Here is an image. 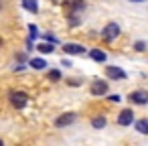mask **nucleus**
I'll return each instance as SVG.
<instances>
[{"instance_id":"f257e3e1","label":"nucleus","mask_w":148,"mask_h":146,"mask_svg":"<svg viewBox=\"0 0 148 146\" xmlns=\"http://www.w3.org/2000/svg\"><path fill=\"white\" fill-rule=\"evenodd\" d=\"M118 37H120V25H118V23H108V25L103 27V31H101V39L108 41V43H112V41L118 39Z\"/></svg>"},{"instance_id":"f03ea898","label":"nucleus","mask_w":148,"mask_h":146,"mask_svg":"<svg viewBox=\"0 0 148 146\" xmlns=\"http://www.w3.org/2000/svg\"><path fill=\"white\" fill-rule=\"evenodd\" d=\"M10 104H12V108L23 110V108L29 104V95H27L25 91H12V93H10Z\"/></svg>"},{"instance_id":"7ed1b4c3","label":"nucleus","mask_w":148,"mask_h":146,"mask_svg":"<svg viewBox=\"0 0 148 146\" xmlns=\"http://www.w3.org/2000/svg\"><path fill=\"white\" fill-rule=\"evenodd\" d=\"M128 99H130L132 104H136V106H146V104H148V91L136 89V91H132V93L128 95Z\"/></svg>"},{"instance_id":"20e7f679","label":"nucleus","mask_w":148,"mask_h":146,"mask_svg":"<svg viewBox=\"0 0 148 146\" xmlns=\"http://www.w3.org/2000/svg\"><path fill=\"white\" fill-rule=\"evenodd\" d=\"M75 120H77V114H73V112H67V114H63V116H59V118L55 120V126H57V128H65V126L73 124Z\"/></svg>"},{"instance_id":"39448f33","label":"nucleus","mask_w":148,"mask_h":146,"mask_svg":"<svg viewBox=\"0 0 148 146\" xmlns=\"http://www.w3.org/2000/svg\"><path fill=\"white\" fill-rule=\"evenodd\" d=\"M63 51L67 55H85V47L79 45V43H65L63 45Z\"/></svg>"},{"instance_id":"423d86ee","label":"nucleus","mask_w":148,"mask_h":146,"mask_svg":"<svg viewBox=\"0 0 148 146\" xmlns=\"http://www.w3.org/2000/svg\"><path fill=\"white\" fill-rule=\"evenodd\" d=\"M106 75L110 77V79H126V71L124 69H120V67H116V65H108L106 67Z\"/></svg>"},{"instance_id":"0eeeda50","label":"nucleus","mask_w":148,"mask_h":146,"mask_svg":"<svg viewBox=\"0 0 148 146\" xmlns=\"http://www.w3.org/2000/svg\"><path fill=\"white\" fill-rule=\"evenodd\" d=\"M91 95H106L108 93V81H101V79H95L91 83Z\"/></svg>"},{"instance_id":"6e6552de","label":"nucleus","mask_w":148,"mask_h":146,"mask_svg":"<svg viewBox=\"0 0 148 146\" xmlns=\"http://www.w3.org/2000/svg\"><path fill=\"white\" fill-rule=\"evenodd\" d=\"M118 124H120V126H130V124H134V112H132V110H122V112L118 114Z\"/></svg>"},{"instance_id":"1a4fd4ad","label":"nucleus","mask_w":148,"mask_h":146,"mask_svg":"<svg viewBox=\"0 0 148 146\" xmlns=\"http://www.w3.org/2000/svg\"><path fill=\"white\" fill-rule=\"evenodd\" d=\"M89 57H91L93 61H97V63H103V61L108 59V55H106L103 51H99V49H91V51H89Z\"/></svg>"},{"instance_id":"9d476101","label":"nucleus","mask_w":148,"mask_h":146,"mask_svg":"<svg viewBox=\"0 0 148 146\" xmlns=\"http://www.w3.org/2000/svg\"><path fill=\"white\" fill-rule=\"evenodd\" d=\"M134 128H136L140 134H148V118L136 120V122H134Z\"/></svg>"},{"instance_id":"9b49d317","label":"nucleus","mask_w":148,"mask_h":146,"mask_svg":"<svg viewBox=\"0 0 148 146\" xmlns=\"http://www.w3.org/2000/svg\"><path fill=\"white\" fill-rule=\"evenodd\" d=\"M65 6H67V8H73V10H77V8H83V6H85V2H83V0H67Z\"/></svg>"},{"instance_id":"f8f14e48","label":"nucleus","mask_w":148,"mask_h":146,"mask_svg":"<svg viewBox=\"0 0 148 146\" xmlns=\"http://www.w3.org/2000/svg\"><path fill=\"white\" fill-rule=\"evenodd\" d=\"M47 65H49V63H47L45 59H33V61H31V67H33V69H37V71L45 69Z\"/></svg>"},{"instance_id":"ddd939ff","label":"nucleus","mask_w":148,"mask_h":146,"mask_svg":"<svg viewBox=\"0 0 148 146\" xmlns=\"http://www.w3.org/2000/svg\"><path fill=\"white\" fill-rule=\"evenodd\" d=\"M106 124H108V120H106L103 116H97V118H93V120H91V126H93V128H97V130H99V128H106Z\"/></svg>"},{"instance_id":"4468645a","label":"nucleus","mask_w":148,"mask_h":146,"mask_svg":"<svg viewBox=\"0 0 148 146\" xmlns=\"http://www.w3.org/2000/svg\"><path fill=\"white\" fill-rule=\"evenodd\" d=\"M37 51H41V53H53L55 47L51 43H41V45H37Z\"/></svg>"},{"instance_id":"2eb2a0df","label":"nucleus","mask_w":148,"mask_h":146,"mask_svg":"<svg viewBox=\"0 0 148 146\" xmlns=\"http://www.w3.org/2000/svg\"><path fill=\"white\" fill-rule=\"evenodd\" d=\"M49 79H51V81H59V79H61V71H57V69L49 71Z\"/></svg>"},{"instance_id":"dca6fc26","label":"nucleus","mask_w":148,"mask_h":146,"mask_svg":"<svg viewBox=\"0 0 148 146\" xmlns=\"http://www.w3.org/2000/svg\"><path fill=\"white\" fill-rule=\"evenodd\" d=\"M134 49H136L138 53H142V51L146 49V43H144V41H138V43H134Z\"/></svg>"},{"instance_id":"f3484780","label":"nucleus","mask_w":148,"mask_h":146,"mask_svg":"<svg viewBox=\"0 0 148 146\" xmlns=\"http://www.w3.org/2000/svg\"><path fill=\"white\" fill-rule=\"evenodd\" d=\"M25 6H27V8H31L33 12H37V2H35V0H27Z\"/></svg>"},{"instance_id":"a211bd4d","label":"nucleus","mask_w":148,"mask_h":146,"mask_svg":"<svg viewBox=\"0 0 148 146\" xmlns=\"http://www.w3.org/2000/svg\"><path fill=\"white\" fill-rule=\"evenodd\" d=\"M45 39H47V41H49V43H57V39H55V37H53V35H47V37H45Z\"/></svg>"},{"instance_id":"6ab92c4d","label":"nucleus","mask_w":148,"mask_h":146,"mask_svg":"<svg viewBox=\"0 0 148 146\" xmlns=\"http://www.w3.org/2000/svg\"><path fill=\"white\" fill-rule=\"evenodd\" d=\"M110 99H112V101H120V99H122V97H120V95H118V93H114V95H110Z\"/></svg>"},{"instance_id":"aec40b11","label":"nucleus","mask_w":148,"mask_h":146,"mask_svg":"<svg viewBox=\"0 0 148 146\" xmlns=\"http://www.w3.org/2000/svg\"><path fill=\"white\" fill-rule=\"evenodd\" d=\"M130 2H146V0H130Z\"/></svg>"},{"instance_id":"412c9836","label":"nucleus","mask_w":148,"mask_h":146,"mask_svg":"<svg viewBox=\"0 0 148 146\" xmlns=\"http://www.w3.org/2000/svg\"><path fill=\"white\" fill-rule=\"evenodd\" d=\"M0 47H2V39H0Z\"/></svg>"},{"instance_id":"4be33fe9","label":"nucleus","mask_w":148,"mask_h":146,"mask_svg":"<svg viewBox=\"0 0 148 146\" xmlns=\"http://www.w3.org/2000/svg\"><path fill=\"white\" fill-rule=\"evenodd\" d=\"M0 146H2V140H0Z\"/></svg>"}]
</instances>
